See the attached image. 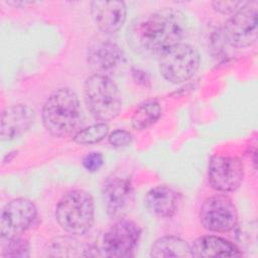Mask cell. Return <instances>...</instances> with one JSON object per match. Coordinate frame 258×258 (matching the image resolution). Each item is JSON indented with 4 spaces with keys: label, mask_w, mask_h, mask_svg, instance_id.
<instances>
[{
    "label": "cell",
    "mask_w": 258,
    "mask_h": 258,
    "mask_svg": "<svg viewBox=\"0 0 258 258\" xmlns=\"http://www.w3.org/2000/svg\"><path fill=\"white\" fill-rule=\"evenodd\" d=\"M161 115V108L158 102L148 101L140 105L131 117V125L135 130L142 131L153 125Z\"/></svg>",
    "instance_id": "cell-18"
},
{
    "label": "cell",
    "mask_w": 258,
    "mask_h": 258,
    "mask_svg": "<svg viewBox=\"0 0 258 258\" xmlns=\"http://www.w3.org/2000/svg\"><path fill=\"white\" fill-rule=\"evenodd\" d=\"M34 115V110L25 104H15L5 108L0 120L1 139L11 141L20 137L32 125Z\"/></svg>",
    "instance_id": "cell-12"
},
{
    "label": "cell",
    "mask_w": 258,
    "mask_h": 258,
    "mask_svg": "<svg viewBox=\"0 0 258 258\" xmlns=\"http://www.w3.org/2000/svg\"><path fill=\"white\" fill-rule=\"evenodd\" d=\"M144 202L152 215L159 218H169L177 211L179 195L172 187L157 185L147 192Z\"/></svg>",
    "instance_id": "cell-15"
},
{
    "label": "cell",
    "mask_w": 258,
    "mask_h": 258,
    "mask_svg": "<svg viewBox=\"0 0 258 258\" xmlns=\"http://www.w3.org/2000/svg\"><path fill=\"white\" fill-rule=\"evenodd\" d=\"M95 205L90 192L74 189L61 197L55 208L58 225L69 234H86L94 224Z\"/></svg>",
    "instance_id": "cell-3"
},
{
    "label": "cell",
    "mask_w": 258,
    "mask_h": 258,
    "mask_svg": "<svg viewBox=\"0 0 258 258\" xmlns=\"http://www.w3.org/2000/svg\"><path fill=\"white\" fill-rule=\"evenodd\" d=\"M247 1H213L214 9L223 14H234L240 10Z\"/></svg>",
    "instance_id": "cell-21"
},
{
    "label": "cell",
    "mask_w": 258,
    "mask_h": 258,
    "mask_svg": "<svg viewBox=\"0 0 258 258\" xmlns=\"http://www.w3.org/2000/svg\"><path fill=\"white\" fill-rule=\"evenodd\" d=\"M87 60L96 74L105 75L123 62L124 54L116 43L109 40H98L88 48Z\"/></svg>",
    "instance_id": "cell-14"
},
{
    "label": "cell",
    "mask_w": 258,
    "mask_h": 258,
    "mask_svg": "<svg viewBox=\"0 0 258 258\" xmlns=\"http://www.w3.org/2000/svg\"><path fill=\"white\" fill-rule=\"evenodd\" d=\"M200 220L209 231L223 233L234 229L238 222V212L233 201L226 195L209 197L202 205Z\"/></svg>",
    "instance_id": "cell-7"
},
{
    "label": "cell",
    "mask_w": 258,
    "mask_h": 258,
    "mask_svg": "<svg viewBox=\"0 0 258 258\" xmlns=\"http://www.w3.org/2000/svg\"><path fill=\"white\" fill-rule=\"evenodd\" d=\"M102 195L107 214L112 219H121L132 202L131 180L120 175L109 176L104 182Z\"/></svg>",
    "instance_id": "cell-11"
},
{
    "label": "cell",
    "mask_w": 258,
    "mask_h": 258,
    "mask_svg": "<svg viewBox=\"0 0 258 258\" xmlns=\"http://www.w3.org/2000/svg\"><path fill=\"white\" fill-rule=\"evenodd\" d=\"M36 207L28 199L17 198L7 203L1 212L0 235L3 240L19 237L33 223Z\"/></svg>",
    "instance_id": "cell-9"
},
{
    "label": "cell",
    "mask_w": 258,
    "mask_h": 258,
    "mask_svg": "<svg viewBox=\"0 0 258 258\" xmlns=\"http://www.w3.org/2000/svg\"><path fill=\"white\" fill-rule=\"evenodd\" d=\"M191 257H239L242 253L229 240L218 236H203L190 245Z\"/></svg>",
    "instance_id": "cell-16"
},
{
    "label": "cell",
    "mask_w": 258,
    "mask_h": 258,
    "mask_svg": "<svg viewBox=\"0 0 258 258\" xmlns=\"http://www.w3.org/2000/svg\"><path fill=\"white\" fill-rule=\"evenodd\" d=\"M82 121L83 112L78 95L70 88H59L46 99L42 108V123L51 135H75Z\"/></svg>",
    "instance_id": "cell-2"
},
{
    "label": "cell",
    "mask_w": 258,
    "mask_h": 258,
    "mask_svg": "<svg viewBox=\"0 0 258 258\" xmlns=\"http://www.w3.org/2000/svg\"><path fill=\"white\" fill-rule=\"evenodd\" d=\"M91 15L101 31L115 33L126 20L127 8L123 1H93Z\"/></svg>",
    "instance_id": "cell-13"
},
{
    "label": "cell",
    "mask_w": 258,
    "mask_h": 258,
    "mask_svg": "<svg viewBox=\"0 0 258 258\" xmlns=\"http://www.w3.org/2000/svg\"><path fill=\"white\" fill-rule=\"evenodd\" d=\"M84 100L92 116L104 122L117 117L122 108L120 91L107 75L94 74L85 81Z\"/></svg>",
    "instance_id": "cell-4"
},
{
    "label": "cell",
    "mask_w": 258,
    "mask_h": 258,
    "mask_svg": "<svg viewBox=\"0 0 258 258\" xmlns=\"http://www.w3.org/2000/svg\"><path fill=\"white\" fill-rule=\"evenodd\" d=\"M186 30L184 15L172 8H163L135 19L131 24L129 41L133 48L160 56L171 46L180 43Z\"/></svg>",
    "instance_id": "cell-1"
},
{
    "label": "cell",
    "mask_w": 258,
    "mask_h": 258,
    "mask_svg": "<svg viewBox=\"0 0 258 258\" xmlns=\"http://www.w3.org/2000/svg\"><path fill=\"white\" fill-rule=\"evenodd\" d=\"M8 4H10V5H14V6H18V5H29V4H32V2H26V1H21V2H19V1H12V2H7Z\"/></svg>",
    "instance_id": "cell-24"
},
{
    "label": "cell",
    "mask_w": 258,
    "mask_h": 258,
    "mask_svg": "<svg viewBox=\"0 0 258 258\" xmlns=\"http://www.w3.org/2000/svg\"><path fill=\"white\" fill-rule=\"evenodd\" d=\"M141 235L140 227L129 220L120 219L105 233L102 250L109 257H126L133 251Z\"/></svg>",
    "instance_id": "cell-10"
},
{
    "label": "cell",
    "mask_w": 258,
    "mask_h": 258,
    "mask_svg": "<svg viewBox=\"0 0 258 258\" xmlns=\"http://www.w3.org/2000/svg\"><path fill=\"white\" fill-rule=\"evenodd\" d=\"M244 178V164L240 158L231 155H215L208 165V179L211 186L221 192L235 191Z\"/></svg>",
    "instance_id": "cell-8"
},
{
    "label": "cell",
    "mask_w": 258,
    "mask_h": 258,
    "mask_svg": "<svg viewBox=\"0 0 258 258\" xmlns=\"http://www.w3.org/2000/svg\"><path fill=\"white\" fill-rule=\"evenodd\" d=\"M201 56L197 48L187 43H177L159 56V72L168 82L179 84L192 78L199 70Z\"/></svg>",
    "instance_id": "cell-5"
},
{
    "label": "cell",
    "mask_w": 258,
    "mask_h": 258,
    "mask_svg": "<svg viewBox=\"0 0 258 258\" xmlns=\"http://www.w3.org/2000/svg\"><path fill=\"white\" fill-rule=\"evenodd\" d=\"M150 256L155 258L191 257L190 245L179 237L164 236L157 239L152 244Z\"/></svg>",
    "instance_id": "cell-17"
},
{
    "label": "cell",
    "mask_w": 258,
    "mask_h": 258,
    "mask_svg": "<svg viewBox=\"0 0 258 258\" xmlns=\"http://www.w3.org/2000/svg\"><path fill=\"white\" fill-rule=\"evenodd\" d=\"M109 143L114 147H126L132 141V135L129 131L124 129H117L113 131L108 137Z\"/></svg>",
    "instance_id": "cell-22"
},
{
    "label": "cell",
    "mask_w": 258,
    "mask_h": 258,
    "mask_svg": "<svg viewBox=\"0 0 258 258\" xmlns=\"http://www.w3.org/2000/svg\"><path fill=\"white\" fill-rule=\"evenodd\" d=\"M257 7V1H247L226 21L223 33L230 45L241 48L251 46L256 42L258 35Z\"/></svg>",
    "instance_id": "cell-6"
},
{
    "label": "cell",
    "mask_w": 258,
    "mask_h": 258,
    "mask_svg": "<svg viewBox=\"0 0 258 258\" xmlns=\"http://www.w3.org/2000/svg\"><path fill=\"white\" fill-rule=\"evenodd\" d=\"M83 166L90 172L98 171L104 164V157L100 152H90L83 158Z\"/></svg>",
    "instance_id": "cell-23"
},
{
    "label": "cell",
    "mask_w": 258,
    "mask_h": 258,
    "mask_svg": "<svg viewBox=\"0 0 258 258\" xmlns=\"http://www.w3.org/2000/svg\"><path fill=\"white\" fill-rule=\"evenodd\" d=\"M109 133V126L105 122L96 123L79 130L73 137L74 141L81 145H90L102 141Z\"/></svg>",
    "instance_id": "cell-19"
},
{
    "label": "cell",
    "mask_w": 258,
    "mask_h": 258,
    "mask_svg": "<svg viewBox=\"0 0 258 258\" xmlns=\"http://www.w3.org/2000/svg\"><path fill=\"white\" fill-rule=\"evenodd\" d=\"M6 244L3 246L1 253L2 257H12V258H25L30 256V247L26 240L16 237L12 239H7Z\"/></svg>",
    "instance_id": "cell-20"
}]
</instances>
